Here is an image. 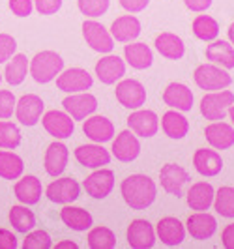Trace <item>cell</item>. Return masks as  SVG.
<instances>
[{"instance_id":"6da1fadb","label":"cell","mask_w":234,"mask_h":249,"mask_svg":"<svg viewBox=\"0 0 234 249\" xmlns=\"http://www.w3.org/2000/svg\"><path fill=\"white\" fill-rule=\"evenodd\" d=\"M122 197L131 210H146L158 197L156 182L146 175L127 176L120 186Z\"/></svg>"},{"instance_id":"7a4b0ae2","label":"cell","mask_w":234,"mask_h":249,"mask_svg":"<svg viewBox=\"0 0 234 249\" xmlns=\"http://www.w3.org/2000/svg\"><path fill=\"white\" fill-rule=\"evenodd\" d=\"M62 70H64V60L56 51H41L28 62V71L39 85H47L54 81Z\"/></svg>"},{"instance_id":"3957f363","label":"cell","mask_w":234,"mask_h":249,"mask_svg":"<svg viewBox=\"0 0 234 249\" xmlns=\"http://www.w3.org/2000/svg\"><path fill=\"white\" fill-rule=\"evenodd\" d=\"M234 103V94L231 90H214L208 92L202 100H200V114L210 120V122H216V120H223L229 112V107Z\"/></svg>"},{"instance_id":"277c9868","label":"cell","mask_w":234,"mask_h":249,"mask_svg":"<svg viewBox=\"0 0 234 249\" xmlns=\"http://www.w3.org/2000/svg\"><path fill=\"white\" fill-rule=\"evenodd\" d=\"M193 79H195V85H197L200 90H208V92H214V90H221V88L231 87L233 83V77L227 70H223L216 64H200L195 73H193Z\"/></svg>"},{"instance_id":"5b68a950","label":"cell","mask_w":234,"mask_h":249,"mask_svg":"<svg viewBox=\"0 0 234 249\" xmlns=\"http://www.w3.org/2000/svg\"><path fill=\"white\" fill-rule=\"evenodd\" d=\"M114 94H116L118 103L126 109H131V111L141 109L146 103V88L137 79H122L116 85Z\"/></svg>"},{"instance_id":"8992f818","label":"cell","mask_w":234,"mask_h":249,"mask_svg":"<svg viewBox=\"0 0 234 249\" xmlns=\"http://www.w3.org/2000/svg\"><path fill=\"white\" fill-rule=\"evenodd\" d=\"M83 37L90 45V49H94L96 53L107 54L114 49V39H112L111 32L96 19H87L83 23Z\"/></svg>"},{"instance_id":"52a82bcc","label":"cell","mask_w":234,"mask_h":249,"mask_svg":"<svg viewBox=\"0 0 234 249\" xmlns=\"http://www.w3.org/2000/svg\"><path fill=\"white\" fill-rule=\"evenodd\" d=\"M62 107L73 120H85L87 116L96 112L98 100H96V96H92L88 92H75L62 100Z\"/></svg>"},{"instance_id":"ba28073f","label":"cell","mask_w":234,"mask_h":249,"mask_svg":"<svg viewBox=\"0 0 234 249\" xmlns=\"http://www.w3.org/2000/svg\"><path fill=\"white\" fill-rule=\"evenodd\" d=\"M94 79L83 68H70V70H62L56 75V87L62 92L75 94V92H87L92 87Z\"/></svg>"},{"instance_id":"9c48e42d","label":"cell","mask_w":234,"mask_h":249,"mask_svg":"<svg viewBox=\"0 0 234 249\" xmlns=\"http://www.w3.org/2000/svg\"><path fill=\"white\" fill-rule=\"evenodd\" d=\"M160 182L165 193L174 195V197H182L184 186L189 182V173L185 171L182 165L176 163H167L163 165L160 171Z\"/></svg>"},{"instance_id":"30bf717a","label":"cell","mask_w":234,"mask_h":249,"mask_svg":"<svg viewBox=\"0 0 234 249\" xmlns=\"http://www.w3.org/2000/svg\"><path fill=\"white\" fill-rule=\"evenodd\" d=\"M45 109L43 100L36 94H25L15 101V116L23 125H36Z\"/></svg>"},{"instance_id":"8fae6325","label":"cell","mask_w":234,"mask_h":249,"mask_svg":"<svg viewBox=\"0 0 234 249\" xmlns=\"http://www.w3.org/2000/svg\"><path fill=\"white\" fill-rule=\"evenodd\" d=\"M83 187L92 199H105L107 195H111L112 187H114V173L111 169H94V173L87 176V180L83 182Z\"/></svg>"},{"instance_id":"7c38bea8","label":"cell","mask_w":234,"mask_h":249,"mask_svg":"<svg viewBox=\"0 0 234 249\" xmlns=\"http://www.w3.org/2000/svg\"><path fill=\"white\" fill-rule=\"evenodd\" d=\"M127 127L143 139L154 137L160 129V118L154 111L148 109H135L127 116Z\"/></svg>"},{"instance_id":"4fadbf2b","label":"cell","mask_w":234,"mask_h":249,"mask_svg":"<svg viewBox=\"0 0 234 249\" xmlns=\"http://www.w3.org/2000/svg\"><path fill=\"white\" fill-rule=\"evenodd\" d=\"M41 124L54 139H68L73 135L75 120L66 111H47L41 118Z\"/></svg>"},{"instance_id":"5bb4252c","label":"cell","mask_w":234,"mask_h":249,"mask_svg":"<svg viewBox=\"0 0 234 249\" xmlns=\"http://www.w3.org/2000/svg\"><path fill=\"white\" fill-rule=\"evenodd\" d=\"M112 156L122 163H131L141 154V142L131 129L120 131L112 141Z\"/></svg>"},{"instance_id":"9a60e30c","label":"cell","mask_w":234,"mask_h":249,"mask_svg":"<svg viewBox=\"0 0 234 249\" xmlns=\"http://www.w3.org/2000/svg\"><path fill=\"white\" fill-rule=\"evenodd\" d=\"M79 193H81V187H79L77 180H73V178L53 180L47 186V189H45L47 199L51 202H56V204H70V202L79 199Z\"/></svg>"},{"instance_id":"2e32d148","label":"cell","mask_w":234,"mask_h":249,"mask_svg":"<svg viewBox=\"0 0 234 249\" xmlns=\"http://www.w3.org/2000/svg\"><path fill=\"white\" fill-rule=\"evenodd\" d=\"M127 244L133 249H150L156 244V231L146 219H133L127 227Z\"/></svg>"},{"instance_id":"e0dca14e","label":"cell","mask_w":234,"mask_h":249,"mask_svg":"<svg viewBox=\"0 0 234 249\" xmlns=\"http://www.w3.org/2000/svg\"><path fill=\"white\" fill-rule=\"evenodd\" d=\"M156 232H158V238L161 240L163 246L176 248V246H180L184 242L185 227L182 225L180 219H176L173 215H167V217H161L160 221H158Z\"/></svg>"},{"instance_id":"ac0fdd59","label":"cell","mask_w":234,"mask_h":249,"mask_svg":"<svg viewBox=\"0 0 234 249\" xmlns=\"http://www.w3.org/2000/svg\"><path fill=\"white\" fill-rule=\"evenodd\" d=\"M185 231L193 240H208L217 231V219L208 212H195L187 217Z\"/></svg>"},{"instance_id":"d6986e66","label":"cell","mask_w":234,"mask_h":249,"mask_svg":"<svg viewBox=\"0 0 234 249\" xmlns=\"http://www.w3.org/2000/svg\"><path fill=\"white\" fill-rule=\"evenodd\" d=\"M204 137L208 144L216 150H229L234 146V125L223 120H216L206 125Z\"/></svg>"},{"instance_id":"ffe728a7","label":"cell","mask_w":234,"mask_h":249,"mask_svg":"<svg viewBox=\"0 0 234 249\" xmlns=\"http://www.w3.org/2000/svg\"><path fill=\"white\" fill-rule=\"evenodd\" d=\"M96 75L103 85H114L126 75V62L120 56L107 53L101 60L96 62Z\"/></svg>"},{"instance_id":"44dd1931","label":"cell","mask_w":234,"mask_h":249,"mask_svg":"<svg viewBox=\"0 0 234 249\" xmlns=\"http://www.w3.org/2000/svg\"><path fill=\"white\" fill-rule=\"evenodd\" d=\"M75 160L81 163L83 167L88 169H99L103 165H109L111 163V154L109 150H105L101 144H83V146H77L75 148Z\"/></svg>"},{"instance_id":"7402d4cb","label":"cell","mask_w":234,"mask_h":249,"mask_svg":"<svg viewBox=\"0 0 234 249\" xmlns=\"http://www.w3.org/2000/svg\"><path fill=\"white\" fill-rule=\"evenodd\" d=\"M163 101L174 111L187 112L193 107V92L182 83H171L163 90Z\"/></svg>"},{"instance_id":"603a6c76","label":"cell","mask_w":234,"mask_h":249,"mask_svg":"<svg viewBox=\"0 0 234 249\" xmlns=\"http://www.w3.org/2000/svg\"><path fill=\"white\" fill-rule=\"evenodd\" d=\"M68 160H70V150L64 142H51L47 150H45V160H43V167L47 171L49 176H60L64 171H66V165H68Z\"/></svg>"},{"instance_id":"cb8c5ba5","label":"cell","mask_w":234,"mask_h":249,"mask_svg":"<svg viewBox=\"0 0 234 249\" xmlns=\"http://www.w3.org/2000/svg\"><path fill=\"white\" fill-rule=\"evenodd\" d=\"M83 131H85V135L90 141H94L98 144H103V142L112 141L114 125L105 116H87L85 118V124H83Z\"/></svg>"},{"instance_id":"d4e9b609","label":"cell","mask_w":234,"mask_h":249,"mask_svg":"<svg viewBox=\"0 0 234 249\" xmlns=\"http://www.w3.org/2000/svg\"><path fill=\"white\" fill-rule=\"evenodd\" d=\"M193 167L200 176H217L223 171V160L216 150L198 148L193 154Z\"/></svg>"},{"instance_id":"484cf974","label":"cell","mask_w":234,"mask_h":249,"mask_svg":"<svg viewBox=\"0 0 234 249\" xmlns=\"http://www.w3.org/2000/svg\"><path fill=\"white\" fill-rule=\"evenodd\" d=\"M111 36L112 39L120 41V43H129L141 36V21L135 15H122L116 17L114 23L111 25Z\"/></svg>"},{"instance_id":"4316f807","label":"cell","mask_w":234,"mask_h":249,"mask_svg":"<svg viewBox=\"0 0 234 249\" xmlns=\"http://www.w3.org/2000/svg\"><path fill=\"white\" fill-rule=\"evenodd\" d=\"M214 187L208 182H195L187 191V206L195 212H206L214 202Z\"/></svg>"},{"instance_id":"83f0119b","label":"cell","mask_w":234,"mask_h":249,"mask_svg":"<svg viewBox=\"0 0 234 249\" xmlns=\"http://www.w3.org/2000/svg\"><path fill=\"white\" fill-rule=\"evenodd\" d=\"M154 45H156V49H158L161 56L169 58V60H180L185 54L184 39L173 34V32H161L160 36L156 37Z\"/></svg>"},{"instance_id":"f1b7e54d","label":"cell","mask_w":234,"mask_h":249,"mask_svg":"<svg viewBox=\"0 0 234 249\" xmlns=\"http://www.w3.org/2000/svg\"><path fill=\"white\" fill-rule=\"evenodd\" d=\"M13 193L23 204H37L43 189H41V182L37 176L26 175L13 186Z\"/></svg>"},{"instance_id":"f546056e","label":"cell","mask_w":234,"mask_h":249,"mask_svg":"<svg viewBox=\"0 0 234 249\" xmlns=\"http://www.w3.org/2000/svg\"><path fill=\"white\" fill-rule=\"evenodd\" d=\"M124 58L133 70H146L154 62V54L152 49L143 41H129V45L124 47Z\"/></svg>"},{"instance_id":"4dcf8cb0","label":"cell","mask_w":234,"mask_h":249,"mask_svg":"<svg viewBox=\"0 0 234 249\" xmlns=\"http://www.w3.org/2000/svg\"><path fill=\"white\" fill-rule=\"evenodd\" d=\"M206 58L225 70L234 68V47L229 39H214L206 47Z\"/></svg>"},{"instance_id":"1f68e13d","label":"cell","mask_w":234,"mask_h":249,"mask_svg":"<svg viewBox=\"0 0 234 249\" xmlns=\"http://www.w3.org/2000/svg\"><path fill=\"white\" fill-rule=\"evenodd\" d=\"M161 129H163V133L169 139L180 141V139H184L187 135L189 122H187V118L180 111L171 109V111H167L161 116Z\"/></svg>"},{"instance_id":"d6a6232c","label":"cell","mask_w":234,"mask_h":249,"mask_svg":"<svg viewBox=\"0 0 234 249\" xmlns=\"http://www.w3.org/2000/svg\"><path fill=\"white\" fill-rule=\"evenodd\" d=\"M60 219L62 223L68 225L72 231H77V232L88 231L94 225L92 213L88 212V210H85V208H77V206H66V208H62Z\"/></svg>"},{"instance_id":"836d02e7","label":"cell","mask_w":234,"mask_h":249,"mask_svg":"<svg viewBox=\"0 0 234 249\" xmlns=\"http://www.w3.org/2000/svg\"><path fill=\"white\" fill-rule=\"evenodd\" d=\"M25 163L21 160V156L8 152V150H0V176L4 180H17L23 175Z\"/></svg>"},{"instance_id":"e575fe53","label":"cell","mask_w":234,"mask_h":249,"mask_svg":"<svg viewBox=\"0 0 234 249\" xmlns=\"http://www.w3.org/2000/svg\"><path fill=\"white\" fill-rule=\"evenodd\" d=\"M191 28H193L195 37L200 39V41H214V39H217V36H219V25L210 15H197L193 19Z\"/></svg>"},{"instance_id":"d590c367","label":"cell","mask_w":234,"mask_h":249,"mask_svg":"<svg viewBox=\"0 0 234 249\" xmlns=\"http://www.w3.org/2000/svg\"><path fill=\"white\" fill-rule=\"evenodd\" d=\"M26 73H28V58L26 54H13L10 58V62L6 64V81L12 85V87H17L21 85L26 79Z\"/></svg>"},{"instance_id":"8d00e7d4","label":"cell","mask_w":234,"mask_h":249,"mask_svg":"<svg viewBox=\"0 0 234 249\" xmlns=\"http://www.w3.org/2000/svg\"><path fill=\"white\" fill-rule=\"evenodd\" d=\"M88 248L90 249H114L116 248V236L109 227H90L88 232Z\"/></svg>"},{"instance_id":"74e56055","label":"cell","mask_w":234,"mask_h":249,"mask_svg":"<svg viewBox=\"0 0 234 249\" xmlns=\"http://www.w3.org/2000/svg\"><path fill=\"white\" fill-rule=\"evenodd\" d=\"M214 208L216 212L223 215V217H234V187L233 186H223L217 189V193L214 195Z\"/></svg>"},{"instance_id":"f35d334b","label":"cell","mask_w":234,"mask_h":249,"mask_svg":"<svg viewBox=\"0 0 234 249\" xmlns=\"http://www.w3.org/2000/svg\"><path fill=\"white\" fill-rule=\"evenodd\" d=\"M10 223H12L15 231L28 232V231L34 229L36 217H34L32 210H28L26 206H12V210H10Z\"/></svg>"},{"instance_id":"ab89813d","label":"cell","mask_w":234,"mask_h":249,"mask_svg":"<svg viewBox=\"0 0 234 249\" xmlns=\"http://www.w3.org/2000/svg\"><path fill=\"white\" fill-rule=\"evenodd\" d=\"M21 144V129L13 122L0 120V148L13 150Z\"/></svg>"},{"instance_id":"60d3db41","label":"cell","mask_w":234,"mask_h":249,"mask_svg":"<svg viewBox=\"0 0 234 249\" xmlns=\"http://www.w3.org/2000/svg\"><path fill=\"white\" fill-rule=\"evenodd\" d=\"M111 0H77V8L87 19H98L109 10Z\"/></svg>"},{"instance_id":"b9f144b4","label":"cell","mask_w":234,"mask_h":249,"mask_svg":"<svg viewBox=\"0 0 234 249\" xmlns=\"http://www.w3.org/2000/svg\"><path fill=\"white\" fill-rule=\"evenodd\" d=\"M51 236L47 231H28L25 242H23V249H49Z\"/></svg>"},{"instance_id":"7bdbcfd3","label":"cell","mask_w":234,"mask_h":249,"mask_svg":"<svg viewBox=\"0 0 234 249\" xmlns=\"http://www.w3.org/2000/svg\"><path fill=\"white\" fill-rule=\"evenodd\" d=\"M17 51V41L12 34L2 32L0 34V64L8 62Z\"/></svg>"},{"instance_id":"ee69618b","label":"cell","mask_w":234,"mask_h":249,"mask_svg":"<svg viewBox=\"0 0 234 249\" xmlns=\"http://www.w3.org/2000/svg\"><path fill=\"white\" fill-rule=\"evenodd\" d=\"M15 96L12 90H0V120L12 118L15 111Z\"/></svg>"},{"instance_id":"f6af8a7d","label":"cell","mask_w":234,"mask_h":249,"mask_svg":"<svg viewBox=\"0 0 234 249\" xmlns=\"http://www.w3.org/2000/svg\"><path fill=\"white\" fill-rule=\"evenodd\" d=\"M39 15H54L62 8V0H32Z\"/></svg>"},{"instance_id":"bcb514c9","label":"cell","mask_w":234,"mask_h":249,"mask_svg":"<svg viewBox=\"0 0 234 249\" xmlns=\"http://www.w3.org/2000/svg\"><path fill=\"white\" fill-rule=\"evenodd\" d=\"M10 10L17 17H28L34 10V2L32 0H10Z\"/></svg>"},{"instance_id":"7dc6e473","label":"cell","mask_w":234,"mask_h":249,"mask_svg":"<svg viewBox=\"0 0 234 249\" xmlns=\"http://www.w3.org/2000/svg\"><path fill=\"white\" fill-rule=\"evenodd\" d=\"M126 12L129 13H139L143 10H146V6L150 4V0H118Z\"/></svg>"},{"instance_id":"c3c4849f","label":"cell","mask_w":234,"mask_h":249,"mask_svg":"<svg viewBox=\"0 0 234 249\" xmlns=\"http://www.w3.org/2000/svg\"><path fill=\"white\" fill-rule=\"evenodd\" d=\"M17 248V238L6 229H0V249H15Z\"/></svg>"},{"instance_id":"681fc988","label":"cell","mask_w":234,"mask_h":249,"mask_svg":"<svg viewBox=\"0 0 234 249\" xmlns=\"http://www.w3.org/2000/svg\"><path fill=\"white\" fill-rule=\"evenodd\" d=\"M212 2H214V0H184L185 8L195 13L206 12L210 6H212Z\"/></svg>"},{"instance_id":"f907efd6","label":"cell","mask_w":234,"mask_h":249,"mask_svg":"<svg viewBox=\"0 0 234 249\" xmlns=\"http://www.w3.org/2000/svg\"><path fill=\"white\" fill-rule=\"evenodd\" d=\"M221 244L225 249H234V223L227 225L221 232Z\"/></svg>"},{"instance_id":"816d5d0a","label":"cell","mask_w":234,"mask_h":249,"mask_svg":"<svg viewBox=\"0 0 234 249\" xmlns=\"http://www.w3.org/2000/svg\"><path fill=\"white\" fill-rule=\"evenodd\" d=\"M56 249H79V244H75L72 240H66V242H58Z\"/></svg>"},{"instance_id":"f5cc1de1","label":"cell","mask_w":234,"mask_h":249,"mask_svg":"<svg viewBox=\"0 0 234 249\" xmlns=\"http://www.w3.org/2000/svg\"><path fill=\"white\" fill-rule=\"evenodd\" d=\"M227 32H229V41L233 43V47H234V23H231V26H229Z\"/></svg>"},{"instance_id":"db71d44e","label":"cell","mask_w":234,"mask_h":249,"mask_svg":"<svg viewBox=\"0 0 234 249\" xmlns=\"http://www.w3.org/2000/svg\"><path fill=\"white\" fill-rule=\"evenodd\" d=\"M227 114L231 116V122H233V125H234V103L231 105V107H229V112H227Z\"/></svg>"},{"instance_id":"11a10c76","label":"cell","mask_w":234,"mask_h":249,"mask_svg":"<svg viewBox=\"0 0 234 249\" xmlns=\"http://www.w3.org/2000/svg\"><path fill=\"white\" fill-rule=\"evenodd\" d=\"M0 83H2V75H0Z\"/></svg>"}]
</instances>
